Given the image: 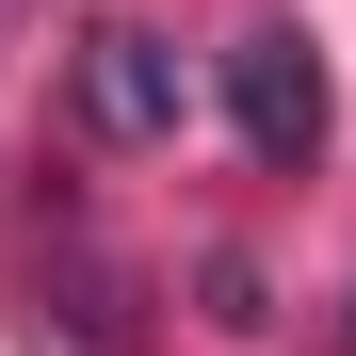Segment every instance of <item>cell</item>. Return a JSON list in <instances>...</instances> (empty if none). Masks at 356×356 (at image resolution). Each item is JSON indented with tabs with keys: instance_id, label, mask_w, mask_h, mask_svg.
<instances>
[{
	"instance_id": "1",
	"label": "cell",
	"mask_w": 356,
	"mask_h": 356,
	"mask_svg": "<svg viewBox=\"0 0 356 356\" xmlns=\"http://www.w3.org/2000/svg\"><path fill=\"white\" fill-rule=\"evenodd\" d=\"M65 81H81V130H97V146H178V113H195V81H178V49H162L146 17H97Z\"/></svg>"
},
{
	"instance_id": "2",
	"label": "cell",
	"mask_w": 356,
	"mask_h": 356,
	"mask_svg": "<svg viewBox=\"0 0 356 356\" xmlns=\"http://www.w3.org/2000/svg\"><path fill=\"white\" fill-rule=\"evenodd\" d=\"M227 130H243L259 162H308L324 146V65H308L291 17H243V33H227Z\"/></svg>"
},
{
	"instance_id": "3",
	"label": "cell",
	"mask_w": 356,
	"mask_h": 356,
	"mask_svg": "<svg viewBox=\"0 0 356 356\" xmlns=\"http://www.w3.org/2000/svg\"><path fill=\"white\" fill-rule=\"evenodd\" d=\"M33 340L49 356H146V275L97 243V227H65V259L33 275Z\"/></svg>"
},
{
	"instance_id": "4",
	"label": "cell",
	"mask_w": 356,
	"mask_h": 356,
	"mask_svg": "<svg viewBox=\"0 0 356 356\" xmlns=\"http://www.w3.org/2000/svg\"><path fill=\"white\" fill-rule=\"evenodd\" d=\"M195 291H211V324H227V340H259V324H275V308H259V259H195Z\"/></svg>"
},
{
	"instance_id": "5",
	"label": "cell",
	"mask_w": 356,
	"mask_h": 356,
	"mask_svg": "<svg viewBox=\"0 0 356 356\" xmlns=\"http://www.w3.org/2000/svg\"><path fill=\"white\" fill-rule=\"evenodd\" d=\"M340 356H356V291H340Z\"/></svg>"
}]
</instances>
